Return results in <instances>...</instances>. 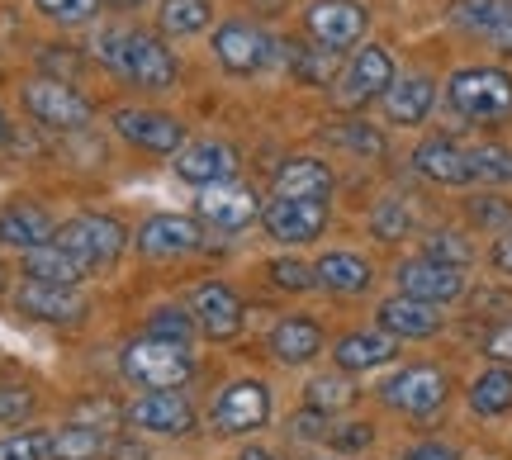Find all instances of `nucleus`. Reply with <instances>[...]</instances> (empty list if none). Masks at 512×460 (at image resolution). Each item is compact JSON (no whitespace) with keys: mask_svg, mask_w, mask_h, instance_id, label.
I'll return each instance as SVG.
<instances>
[{"mask_svg":"<svg viewBox=\"0 0 512 460\" xmlns=\"http://www.w3.org/2000/svg\"><path fill=\"white\" fill-rule=\"evenodd\" d=\"M489 43H494L498 53H508V57H512V15L503 19V24H498V29H494V38H489Z\"/></svg>","mask_w":512,"mask_h":460,"instance_id":"52","label":"nucleus"},{"mask_svg":"<svg viewBox=\"0 0 512 460\" xmlns=\"http://www.w3.org/2000/svg\"><path fill=\"white\" fill-rule=\"evenodd\" d=\"M399 290L408 299H422V304H451V299L465 295V271L460 266H441V261L413 257L399 266Z\"/></svg>","mask_w":512,"mask_h":460,"instance_id":"15","label":"nucleus"},{"mask_svg":"<svg viewBox=\"0 0 512 460\" xmlns=\"http://www.w3.org/2000/svg\"><path fill=\"white\" fill-rule=\"evenodd\" d=\"M271 418V389L261 385V380H238V385H228L219 394V404L209 413V423L228 432V437H242V432H256V427H266Z\"/></svg>","mask_w":512,"mask_h":460,"instance_id":"10","label":"nucleus"},{"mask_svg":"<svg viewBox=\"0 0 512 460\" xmlns=\"http://www.w3.org/2000/svg\"><path fill=\"white\" fill-rule=\"evenodd\" d=\"M318 460H337V456H318Z\"/></svg>","mask_w":512,"mask_h":460,"instance_id":"56","label":"nucleus"},{"mask_svg":"<svg viewBox=\"0 0 512 460\" xmlns=\"http://www.w3.org/2000/svg\"><path fill=\"white\" fill-rule=\"evenodd\" d=\"M313 280H318L323 290H332V295H361V290H370L375 271H370V261L356 257V252H328V257L313 266Z\"/></svg>","mask_w":512,"mask_h":460,"instance_id":"26","label":"nucleus"},{"mask_svg":"<svg viewBox=\"0 0 512 460\" xmlns=\"http://www.w3.org/2000/svg\"><path fill=\"white\" fill-rule=\"evenodd\" d=\"M124 418L143 432H157V437H185L195 427V408L176 389H157V394H138Z\"/></svg>","mask_w":512,"mask_h":460,"instance_id":"12","label":"nucleus"},{"mask_svg":"<svg viewBox=\"0 0 512 460\" xmlns=\"http://www.w3.org/2000/svg\"><path fill=\"white\" fill-rule=\"evenodd\" d=\"M195 209H200L204 223H214V228H223V233H238V228H247V223H252L256 214L266 209V204H261V195H256L252 185L223 181V185H209V190H200Z\"/></svg>","mask_w":512,"mask_h":460,"instance_id":"14","label":"nucleus"},{"mask_svg":"<svg viewBox=\"0 0 512 460\" xmlns=\"http://www.w3.org/2000/svg\"><path fill=\"white\" fill-rule=\"evenodd\" d=\"M72 423H81V427H114L119 423V404L114 399H81V404L72 408Z\"/></svg>","mask_w":512,"mask_h":460,"instance_id":"43","label":"nucleus"},{"mask_svg":"<svg viewBox=\"0 0 512 460\" xmlns=\"http://www.w3.org/2000/svg\"><path fill=\"white\" fill-rule=\"evenodd\" d=\"M403 460H460L451 446H441V442H422V446H413Z\"/></svg>","mask_w":512,"mask_h":460,"instance_id":"50","label":"nucleus"},{"mask_svg":"<svg viewBox=\"0 0 512 460\" xmlns=\"http://www.w3.org/2000/svg\"><path fill=\"white\" fill-rule=\"evenodd\" d=\"M446 100L470 124H508L512 119V76L498 67H465L446 81Z\"/></svg>","mask_w":512,"mask_h":460,"instance_id":"2","label":"nucleus"},{"mask_svg":"<svg viewBox=\"0 0 512 460\" xmlns=\"http://www.w3.org/2000/svg\"><path fill=\"white\" fill-rule=\"evenodd\" d=\"M437 100V86L427 76H394V86L384 91V114L389 124H422Z\"/></svg>","mask_w":512,"mask_h":460,"instance_id":"24","label":"nucleus"},{"mask_svg":"<svg viewBox=\"0 0 512 460\" xmlns=\"http://www.w3.org/2000/svg\"><path fill=\"white\" fill-rule=\"evenodd\" d=\"M24 276L38 280V285H81V280L91 276L81 261L67 252V247H57V242H48V247H34V252H24Z\"/></svg>","mask_w":512,"mask_h":460,"instance_id":"28","label":"nucleus"},{"mask_svg":"<svg viewBox=\"0 0 512 460\" xmlns=\"http://www.w3.org/2000/svg\"><path fill=\"white\" fill-rule=\"evenodd\" d=\"M484 356H494V366H512V323L484 332Z\"/></svg>","mask_w":512,"mask_h":460,"instance_id":"47","label":"nucleus"},{"mask_svg":"<svg viewBox=\"0 0 512 460\" xmlns=\"http://www.w3.org/2000/svg\"><path fill=\"white\" fill-rule=\"evenodd\" d=\"M34 10L53 24H67V29H81L100 15V0H34Z\"/></svg>","mask_w":512,"mask_h":460,"instance_id":"35","label":"nucleus"},{"mask_svg":"<svg viewBox=\"0 0 512 460\" xmlns=\"http://www.w3.org/2000/svg\"><path fill=\"white\" fill-rule=\"evenodd\" d=\"M105 432H95V427H81V423H67L57 427L53 437H48V460H95L105 451Z\"/></svg>","mask_w":512,"mask_h":460,"instance_id":"31","label":"nucleus"},{"mask_svg":"<svg viewBox=\"0 0 512 460\" xmlns=\"http://www.w3.org/2000/svg\"><path fill=\"white\" fill-rule=\"evenodd\" d=\"M508 15H512L508 0H456V5H451V24L465 29V34H479V38H494V29Z\"/></svg>","mask_w":512,"mask_h":460,"instance_id":"30","label":"nucleus"},{"mask_svg":"<svg viewBox=\"0 0 512 460\" xmlns=\"http://www.w3.org/2000/svg\"><path fill=\"white\" fill-rule=\"evenodd\" d=\"M328 418H323V413H313V408H304V413H299V418H294L290 423V432L294 437H299V442H313V437H328Z\"/></svg>","mask_w":512,"mask_h":460,"instance_id":"48","label":"nucleus"},{"mask_svg":"<svg viewBox=\"0 0 512 460\" xmlns=\"http://www.w3.org/2000/svg\"><path fill=\"white\" fill-rule=\"evenodd\" d=\"M0 460H48V437L43 432H19L0 442Z\"/></svg>","mask_w":512,"mask_h":460,"instance_id":"44","label":"nucleus"},{"mask_svg":"<svg viewBox=\"0 0 512 460\" xmlns=\"http://www.w3.org/2000/svg\"><path fill=\"white\" fill-rule=\"evenodd\" d=\"M332 143H342V148L361 152V157H380L384 152V138L370 124H361V119H351V124H337V129H328Z\"/></svg>","mask_w":512,"mask_h":460,"instance_id":"38","label":"nucleus"},{"mask_svg":"<svg viewBox=\"0 0 512 460\" xmlns=\"http://www.w3.org/2000/svg\"><path fill=\"white\" fill-rule=\"evenodd\" d=\"M114 129H119V138H128L133 148L152 152V157H176L185 148V124L162 110L124 105V110H114Z\"/></svg>","mask_w":512,"mask_h":460,"instance_id":"7","label":"nucleus"},{"mask_svg":"<svg viewBox=\"0 0 512 460\" xmlns=\"http://www.w3.org/2000/svg\"><path fill=\"white\" fill-rule=\"evenodd\" d=\"M294 72L304 76L309 86H328L337 76V53L332 48H304V53H294Z\"/></svg>","mask_w":512,"mask_h":460,"instance_id":"39","label":"nucleus"},{"mask_svg":"<svg viewBox=\"0 0 512 460\" xmlns=\"http://www.w3.org/2000/svg\"><path fill=\"white\" fill-rule=\"evenodd\" d=\"M446 394H451V380H446V370H437V366H408V370L389 375V380L380 385L384 404L408 413V418L437 413V408L446 404Z\"/></svg>","mask_w":512,"mask_h":460,"instance_id":"6","label":"nucleus"},{"mask_svg":"<svg viewBox=\"0 0 512 460\" xmlns=\"http://www.w3.org/2000/svg\"><path fill=\"white\" fill-rule=\"evenodd\" d=\"M489 261H494L503 276H512V233H503V238L494 242V252H489Z\"/></svg>","mask_w":512,"mask_h":460,"instance_id":"51","label":"nucleus"},{"mask_svg":"<svg viewBox=\"0 0 512 460\" xmlns=\"http://www.w3.org/2000/svg\"><path fill=\"white\" fill-rule=\"evenodd\" d=\"M413 166H418L427 181H441V185H465L475 181V171H470V152H460L456 143H446V138H432V143H422L413 152Z\"/></svg>","mask_w":512,"mask_h":460,"instance_id":"25","label":"nucleus"},{"mask_svg":"<svg viewBox=\"0 0 512 460\" xmlns=\"http://www.w3.org/2000/svg\"><path fill=\"white\" fill-rule=\"evenodd\" d=\"M271 280L280 285V290H313L318 280H313V266H304V261H294V257H275L271 261Z\"/></svg>","mask_w":512,"mask_h":460,"instance_id":"41","label":"nucleus"},{"mask_svg":"<svg viewBox=\"0 0 512 460\" xmlns=\"http://www.w3.org/2000/svg\"><path fill=\"white\" fill-rule=\"evenodd\" d=\"M370 233L380 242H399L413 233V214L403 209L399 200H380L375 209H370Z\"/></svg>","mask_w":512,"mask_h":460,"instance_id":"34","label":"nucleus"},{"mask_svg":"<svg viewBox=\"0 0 512 460\" xmlns=\"http://www.w3.org/2000/svg\"><path fill=\"white\" fill-rule=\"evenodd\" d=\"M261 223H266V233L275 242L299 247V242L323 238V228H328V200H285V195H275L261 209Z\"/></svg>","mask_w":512,"mask_h":460,"instance_id":"9","label":"nucleus"},{"mask_svg":"<svg viewBox=\"0 0 512 460\" xmlns=\"http://www.w3.org/2000/svg\"><path fill=\"white\" fill-rule=\"evenodd\" d=\"M271 351L285 361V366H304L323 351V328L313 318H280L271 332Z\"/></svg>","mask_w":512,"mask_h":460,"instance_id":"27","label":"nucleus"},{"mask_svg":"<svg viewBox=\"0 0 512 460\" xmlns=\"http://www.w3.org/2000/svg\"><path fill=\"white\" fill-rule=\"evenodd\" d=\"M147 337H162V342H181V347H190L195 318H190V309H157L152 313V323H147Z\"/></svg>","mask_w":512,"mask_h":460,"instance_id":"37","label":"nucleus"},{"mask_svg":"<svg viewBox=\"0 0 512 460\" xmlns=\"http://www.w3.org/2000/svg\"><path fill=\"white\" fill-rule=\"evenodd\" d=\"M138 247H143V257H190L204 247V233L185 214H152L138 228Z\"/></svg>","mask_w":512,"mask_h":460,"instance_id":"18","label":"nucleus"},{"mask_svg":"<svg viewBox=\"0 0 512 460\" xmlns=\"http://www.w3.org/2000/svg\"><path fill=\"white\" fill-rule=\"evenodd\" d=\"M95 57L119 72L124 81L143 86V91H171L176 76H181V62L166 48L157 34H143V29H110V34L95 38Z\"/></svg>","mask_w":512,"mask_h":460,"instance_id":"1","label":"nucleus"},{"mask_svg":"<svg viewBox=\"0 0 512 460\" xmlns=\"http://www.w3.org/2000/svg\"><path fill=\"white\" fill-rule=\"evenodd\" d=\"M304 404L328 418V413H337V408L356 404V385H351L347 375H318V380H309V389H304Z\"/></svg>","mask_w":512,"mask_h":460,"instance_id":"33","label":"nucleus"},{"mask_svg":"<svg viewBox=\"0 0 512 460\" xmlns=\"http://www.w3.org/2000/svg\"><path fill=\"white\" fill-rule=\"evenodd\" d=\"M275 195H285V200H328L332 171L318 157H290L275 171Z\"/></svg>","mask_w":512,"mask_h":460,"instance_id":"23","label":"nucleus"},{"mask_svg":"<svg viewBox=\"0 0 512 460\" xmlns=\"http://www.w3.org/2000/svg\"><path fill=\"white\" fill-rule=\"evenodd\" d=\"M57 238V223L48 219V209L38 204H5L0 209V242L5 247H19V252H34V247H48Z\"/></svg>","mask_w":512,"mask_h":460,"instance_id":"20","label":"nucleus"},{"mask_svg":"<svg viewBox=\"0 0 512 460\" xmlns=\"http://www.w3.org/2000/svg\"><path fill=\"white\" fill-rule=\"evenodd\" d=\"M29 413H34V389L0 385V423H29Z\"/></svg>","mask_w":512,"mask_h":460,"instance_id":"42","label":"nucleus"},{"mask_svg":"<svg viewBox=\"0 0 512 460\" xmlns=\"http://www.w3.org/2000/svg\"><path fill=\"white\" fill-rule=\"evenodd\" d=\"M238 460H280V456H275V451H266V446H247Z\"/></svg>","mask_w":512,"mask_h":460,"instance_id":"53","label":"nucleus"},{"mask_svg":"<svg viewBox=\"0 0 512 460\" xmlns=\"http://www.w3.org/2000/svg\"><path fill=\"white\" fill-rule=\"evenodd\" d=\"M0 285H5V271H0Z\"/></svg>","mask_w":512,"mask_h":460,"instance_id":"57","label":"nucleus"},{"mask_svg":"<svg viewBox=\"0 0 512 460\" xmlns=\"http://www.w3.org/2000/svg\"><path fill=\"white\" fill-rule=\"evenodd\" d=\"M275 43L261 29H252V24H242V19H233V24H219V34H214V57H219L223 72L233 76H252L261 72L266 62H271Z\"/></svg>","mask_w":512,"mask_h":460,"instance_id":"11","label":"nucleus"},{"mask_svg":"<svg viewBox=\"0 0 512 460\" xmlns=\"http://www.w3.org/2000/svg\"><path fill=\"white\" fill-rule=\"evenodd\" d=\"M10 138V119H5V110H0V143Z\"/></svg>","mask_w":512,"mask_h":460,"instance_id":"55","label":"nucleus"},{"mask_svg":"<svg viewBox=\"0 0 512 460\" xmlns=\"http://www.w3.org/2000/svg\"><path fill=\"white\" fill-rule=\"evenodd\" d=\"M209 19H214L209 0H162V10H157L162 34H171V38L200 34V29H209Z\"/></svg>","mask_w":512,"mask_h":460,"instance_id":"32","label":"nucleus"},{"mask_svg":"<svg viewBox=\"0 0 512 460\" xmlns=\"http://www.w3.org/2000/svg\"><path fill=\"white\" fill-rule=\"evenodd\" d=\"M470 408H475L479 418L512 413V370L508 366H489L484 375H475V385H470Z\"/></svg>","mask_w":512,"mask_h":460,"instance_id":"29","label":"nucleus"},{"mask_svg":"<svg viewBox=\"0 0 512 460\" xmlns=\"http://www.w3.org/2000/svg\"><path fill=\"white\" fill-rule=\"evenodd\" d=\"M375 318H380V332H389L394 342L399 337H432V332H441L437 304H422V299H408V295L384 299Z\"/></svg>","mask_w":512,"mask_h":460,"instance_id":"21","label":"nucleus"},{"mask_svg":"<svg viewBox=\"0 0 512 460\" xmlns=\"http://www.w3.org/2000/svg\"><path fill=\"white\" fill-rule=\"evenodd\" d=\"M394 86V57L384 53L380 43H370L351 57V67L342 72V86H337V100L342 105H366L375 95H384Z\"/></svg>","mask_w":512,"mask_h":460,"instance_id":"16","label":"nucleus"},{"mask_svg":"<svg viewBox=\"0 0 512 460\" xmlns=\"http://www.w3.org/2000/svg\"><path fill=\"white\" fill-rule=\"evenodd\" d=\"M422 257L441 261V266H460V271H465V266H470V257H475V247L460 238L456 228H441V233H432V238H427V252H422Z\"/></svg>","mask_w":512,"mask_h":460,"instance_id":"36","label":"nucleus"},{"mask_svg":"<svg viewBox=\"0 0 512 460\" xmlns=\"http://www.w3.org/2000/svg\"><path fill=\"white\" fill-rule=\"evenodd\" d=\"M470 171L475 181H512V148H475L470 152Z\"/></svg>","mask_w":512,"mask_h":460,"instance_id":"40","label":"nucleus"},{"mask_svg":"<svg viewBox=\"0 0 512 460\" xmlns=\"http://www.w3.org/2000/svg\"><path fill=\"white\" fill-rule=\"evenodd\" d=\"M105 5H114V10H133V5H143V0H105Z\"/></svg>","mask_w":512,"mask_h":460,"instance_id":"54","label":"nucleus"},{"mask_svg":"<svg viewBox=\"0 0 512 460\" xmlns=\"http://www.w3.org/2000/svg\"><path fill=\"white\" fill-rule=\"evenodd\" d=\"M24 110L34 114L43 129H62V133H81L95 119L91 100L62 76H34L24 86Z\"/></svg>","mask_w":512,"mask_h":460,"instance_id":"4","label":"nucleus"},{"mask_svg":"<svg viewBox=\"0 0 512 460\" xmlns=\"http://www.w3.org/2000/svg\"><path fill=\"white\" fill-rule=\"evenodd\" d=\"M57 247H67L86 271H95V266H110V261H119V252L128 247V233L124 223L110 219V214H76V219H67L62 228H57Z\"/></svg>","mask_w":512,"mask_h":460,"instance_id":"5","label":"nucleus"},{"mask_svg":"<svg viewBox=\"0 0 512 460\" xmlns=\"http://www.w3.org/2000/svg\"><path fill=\"white\" fill-rule=\"evenodd\" d=\"M171 166H176V176H181V181L209 190V185L233 181V171H238V152L228 148V143H219V138H204V143H185Z\"/></svg>","mask_w":512,"mask_h":460,"instance_id":"17","label":"nucleus"},{"mask_svg":"<svg viewBox=\"0 0 512 460\" xmlns=\"http://www.w3.org/2000/svg\"><path fill=\"white\" fill-rule=\"evenodd\" d=\"M332 356H337V366H342V375H351V370H375L384 366V361H394L399 356V342L389 337V332H347L337 347H332Z\"/></svg>","mask_w":512,"mask_h":460,"instance_id":"22","label":"nucleus"},{"mask_svg":"<svg viewBox=\"0 0 512 460\" xmlns=\"http://www.w3.org/2000/svg\"><path fill=\"white\" fill-rule=\"evenodd\" d=\"M105 460H147V446H143V442H128V437H119V442L105 446Z\"/></svg>","mask_w":512,"mask_h":460,"instance_id":"49","label":"nucleus"},{"mask_svg":"<svg viewBox=\"0 0 512 460\" xmlns=\"http://www.w3.org/2000/svg\"><path fill=\"white\" fill-rule=\"evenodd\" d=\"M470 214H475L484 228H503V233H512V209L503 200H489V195H484V200L470 204Z\"/></svg>","mask_w":512,"mask_h":460,"instance_id":"46","label":"nucleus"},{"mask_svg":"<svg viewBox=\"0 0 512 460\" xmlns=\"http://www.w3.org/2000/svg\"><path fill=\"white\" fill-rule=\"evenodd\" d=\"M15 309L38 318V323H76L86 313V295L76 285H38V280H24L15 295Z\"/></svg>","mask_w":512,"mask_h":460,"instance_id":"19","label":"nucleus"},{"mask_svg":"<svg viewBox=\"0 0 512 460\" xmlns=\"http://www.w3.org/2000/svg\"><path fill=\"white\" fill-rule=\"evenodd\" d=\"M328 442H332V451H366L370 442H375V427L370 423H347V427H332L328 432Z\"/></svg>","mask_w":512,"mask_h":460,"instance_id":"45","label":"nucleus"},{"mask_svg":"<svg viewBox=\"0 0 512 460\" xmlns=\"http://www.w3.org/2000/svg\"><path fill=\"white\" fill-rule=\"evenodd\" d=\"M190 318H195V328H200L204 337L228 342V337H238L242 332V299L233 295V285L204 280L200 290L190 295Z\"/></svg>","mask_w":512,"mask_h":460,"instance_id":"13","label":"nucleus"},{"mask_svg":"<svg viewBox=\"0 0 512 460\" xmlns=\"http://www.w3.org/2000/svg\"><path fill=\"white\" fill-rule=\"evenodd\" d=\"M304 29L313 34L318 48L342 53L351 43H361V34H366V5L361 0H313L304 10Z\"/></svg>","mask_w":512,"mask_h":460,"instance_id":"8","label":"nucleus"},{"mask_svg":"<svg viewBox=\"0 0 512 460\" xmlns=\"http://www.w3.org/2000/svg\"><path fill=\"white\" fill-rule=\"evenodd\" d=\"M119 366H124L128 385L157 394V389H181L185 380L195 375V356H190V347H181V342H162V337H147L143 332L138 342L124 347Z\"/></svg>","mask_w":512,"mask_h":460,"instance_id":"3","label":"nucleus"}]
</instances>
